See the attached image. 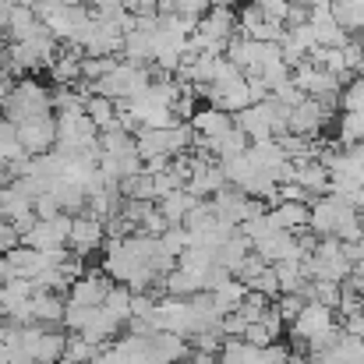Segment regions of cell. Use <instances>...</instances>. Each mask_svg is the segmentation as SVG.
I'll return each mask as SVG.
<instances>
[{
  "label": "cell",
  "mask_w": 364,
  "mask_h": 364,
  "mask_svg": "<svg viewBox=\"0 0 364 364\" xmlns=\"http://www.w3.org/2000/svg\"><path fill=\"white\" fill-rule=\"evenodd\" d=\"M333 103H340V100H333V96H308L301 107L290 110V131L318 138L322 127L333 121Z\"/></svg>",
  "instance_id": "cell-1"
},
{
  "label": "cell",
  "mask_w": 364,
  "mask_h": 364,
  "mask_svg": "<svg viewBox=\"0 0 364 364\" xmlns=\"http://www.w3.org/2000/svg\"><path fill=\"white\" fill-rule=\"evenodd\" d=\"M18 141L28 156H43L57 145V117L53 114H39L18 124Z\"/></svg>",
  "instance_id": "cell-2"
},
{
  "label": "cell",
  "mask_w": 364,
  "mask_h": 364,
  "mask_svg": "<svg viewBox=\"0 0 364 364\" xmlns=\"http://www.w3.org/2000/svg\"><path fill=\"white\" fill-rule=\"evenodd\" d=\"M290 78H294L297 89H304L308 96H333V100H340V92H343V85H347L343 78H336L333 71H326V68H318V64H311V60L297 64Z\"/></svg>",
  "instance_id": "cell-3"
},
{
  "label": "cell",
  "mask_w": 364,
  "mask_h": 364,
  "mask_svg": "<svg viewBox=\"0 0 364 364\" xmlns=\"http://www.w3.org/2000/svg\"><path fill=\"white\" fill-rule=\"evenodd\" d=\"M114 276L103 269V272H85V276H78L75 283H71V290H68V301L71 304H85V308H100L103 301H107V294L114 290Z\"/></svg>",
  "instance_id": "cell-4"
},
{
  "label": "cell",
  "mask_w": 364,
  "mask_h": 364,
  "mask_svg": "<svg viewBox=\"0 0 364 364\" xmlns=\"http://www.w3.org/2000/svg\"><path fill=\"white\" fill-rule=\"evenodd\" d=\"M103 244H107V223L96 213H89V209L78 213L75 216V227H71V251L82 255V258H89V251H96Z\"/></svg>",
  "instance_id": "cell-5"
},
{
  "label": "cell",
  "mask_w": 364,
  "mask_h": 364,
  "mask_svg": "<svg viewBox=\"0 0 364 364\" xmlns=\"http://www.w3.org/2000/svg\"><path fill=\"white\" fill-rule=\"evenodd\" d=\"M247 159L255 163V170L272 173L276 181H279L283 166L290 163V156H287V149H283V141H279V138H262V141H251V145H247Z\"/></svg>",
  "instance_id": "cell-6"
},
{
  "label": "cell",
  "mask_w": 364,
  "mask_h": 364,
  "mask_svg": "<svg viewBox=\"0 0 364 364\" xmlns=\"http://www.w3.org/2000/svg\"><path fill=\"white\" fill-rule=\"evenodd\" d=\"M64 311H68V294H53V290H36L32 294V318L39 326H64Z\"/></svg>",
  "instance_id": "cell-7"
},
{
  "label": "cell",
  "mask_w": 364,
  "mask_h": 364,
  "mask_svg": "<svg viewBox=\"0 0 364 364\" xmlns=\"http://www.w3.org/2000/svg\"><path fill=\"white\" fill-rule=\"evenodd\" d=\"M269 216L279 230H297L301 234V230L311 227V202H276L269 209Z\"/></svg>",
  "instance_id": "cell-8"
},
{
  "label": "cell",
  "mask_w": 364,
  "mask_h": 364,
  "mask_svg": "<svg viewBox=\"0 0 364 364\" xmlns=\"http://www.w3.org/2000/svg\"><path fill=\"white\" fill-rule=\"evenodd\" d=\"M191 127H195L198 138H220V134H227V131L234 127V114L209 103V107H202V110L191 117Z\"/></svg>",
  "instance_id": "cell-9"
},
{
  "label": "cell",
  "mask_w": 364,
  "mask_h": 364,
  "mask_svg": "<svg viewBox=\"0 0 364 364\" xmlns=\"http://www.w3.org/2000/svg\"><path fill=\"white\" fill-rule=\"evenodd\" d=\"M195 202H198V198H195L188 188H177V191L163 195L156 205H159V213L166 216V223H170V227H177V223H184V216L195 209Z\"/></svg>",
  "instance_id": "cell-10"
},
{
  "label": "cell",
  "mask_w": 364,
  "mask_h": 364,
  "mask_svg": "<svg viewBox=\"0 0 364 364\" xmlns=\"http://www.w3.org/2000/svg\"><path fill=\"white\" fill-rule=\"evenodd\" d=\"M64 347H68V333H53V326H46V333L32 347V358L36 364H57L64 358Z\"/></svg>",
  "instance_id": "cell-11"
},
{
  "label": "cell",
  "mask_w": 364,
  "mask_h": 364,
  "mask_svg": "<svg viewBox=\"0 0 364 364\" xmlns=\"http://www.w3.org/2000/svg\"><path fill=\"white\" fill-rule=\"evenodd\" d=\"M121 195L124 198H138V202H156V198H159V195H156V177H152V173H145V170H138V173L124 177L121 181Z\"/></svg>",
  "instance_id": "cell-12"
},
{
  "label": "cell",
  "mask_w": 364,
  "mask_h": 364,
  "mask_svg": "<svg viewBox=\"0 0 364 364\" xmlns=\"http://www.w3.org/2000/svg\"><path fill=\"white\" fill-rule=\"evenodd\" d=\"M85 114H89V117H92V124H96V127L103 131V127L117 124V100L92 92V96H89V103H85Z\"/></svg>",
  "instance_id": "cell-13"
},
{
  "label": "cell",
  "mask_w": 364,
  "mask_h": 364,
  "mask_svg": "<svg viewBox=\"0 0 364 364\" xmlns=\"http://www.w3.org/2000/svg\"><path fill=\"white\" fill-rule=\"evenodd\" d=\"M50 78H53V85H78L82 82V60L57 53V60L50 64Z\"/></svg>",
  "instance_id": "cell-14"
},
{
  "label": "cell",
  "mask_w": 364,
  "mask_h": 364,
  "mask_svg": "<svg viewBox=\"0 0 364 364\" xmlns=\"http://www.w3.org/2000/svg\"><path fill=\"white\" fill-rule=\"evenodd\" d=\"M131 297H134V290H131L127 283H114V290L107 294L103 308H107L110 315H117L124 326H127V322H131Z\"/></svg>",
  "instance_id": "cell-15"
},
{
  "label": "cell",
  "mask_w": 364,
  "mask_h": 364,
  "mask_svg": "<svg viewBox=\"0 0 364 364\" xmlns=\"http://www.w3.org/2000/svg\"><path fill=\"white\" fill-rule=\"evenodd\" d=\"M103 347H96V343H89L82 333H68V347H64V358H71V361L78 364H89L96 354H100Z\"/></svg>",
  "instance_id": "cell-16"
},
{
  "label": "cell",
  "mask_w": 364,
  "mask_h": 364,
  "mask_svg": "<svg viewBox=\"0 0 364 364\" xmlns=\"http://www.w3.org/2000/svg\"><path fill=\"white\" fill-rule=\"evenodd\" d=\"M117 60L121 57H85L82 60V82H100V78H107L114 68H117Z\"/></svg>",
  "instance_id": "cell-17"
},
{
  "label": "cell",
  "mask_w": 364,
  "mask_h": 364,
  "mask_svg": "<svg viewBox=\"0 0 364 364\" xmlns=\"http://www.w3.org/2000/svg\"><path fill=\"white\" fill-rule=\"evenodd\" d=\"M340 110H343V114H347V110H364V75L350 78V82L343 85V92H340Z\"/></svg>",
  "instance_id": "cell-18"
},
{
  "label": "cell",
  "mask_w": 364,
  "mask_h": 364,
  "mask_svg": "<svg viewBox=\"0 0 364 364\" xmlns=\"http://www.w3.org/2000/svg\"><path fill=\"white\" fill-rule=\"evenodd\" d=\"M272 304H276V311L283 315V322L290 326V322H294V318L301 315V308L308 304V297H304V294H279V297H276Z\"/></svg>",
  "instance_id": "cell-19"
},
{
  "label": "cell",
  "mask_w": 364,
  "mask_h": 364,
  "mask_svg": "<svg viewBox=\"0 0 364 364\" xmlns=\"http://www.w3.org/2000/svg\"><path fill=\"white\" fill-rule=\"evenodd\" d=\"M92 315H96V308H85V304H71V301H68V311H64V329L82 333V329L92 322Z\"/></svg>",
  "instance_id": "cell-20"
},
{
  "label": "cell",
  "mask_w": 364,
  "mask_h": 364,
  "mask_svg": "<svg viewBox=\"0 0 364 364\" xmlns=\"http://www.w3.org/2000/svg\"><path fill=\"white\" fill-rule=\"evenodd\" d=\"M32 209H36V216H39V220H53L57 213H64L53 191H43V195H39V198L32 202Z\"/></svg>",
  "instance_id": "cell-21"
},
{
  "label": "cell",
  "mask_w": 364,
  "mask_h": 364,
  "mask_svg": "<svg viewBox=\"0 0 364 364\" xmlns=\"http://www.w3.org/2000/svg\"><path fill=\"white\" fill-rule=\"evenodd\" d=\"M241 340H247V343H255V347H269V343H276V336H272V329L265 326V322H251L247 329H244Z\"/></svg>",
  "instance_id": "cell-22"
},
{
  "label": "cell",
  "mask_w": 364,
  "mask_h": 364,
  "mask_svg": "<svg viewBox=\"0 0 364 364\" xmlns=\"http://www.w3.org/2000/svg\"><path fill=\"white\" fill-rule=\"evenodd\" d=\"M287 361H290V347H283L279 340L262 347V364H287Z\"/></svg>",
  "instance_id": "cell-23"
},
{
  "label": "cell",
  "mask_w": 364,
  "mask_h": 364,
  "mask_svg": "<svg viewBox=\"0 0 364 364\" xmlns=\"http://www.w3.org/2000/svg\"><path fill=\"white\" fill-rule=\"evenodd\" d=\"M213 4L209 0H177V14H188V18H202Z\"/></svg>",
  "instance_id": "cell-24"
},
{
  "label": "cell",
  "mask_w": 364,
  "mask_h": 364,
  "mask_svg": "<svg viewBox=\"0 0 364 364\" xmlns=\"http://www.w3.org/2000/svg\"><path fill=\"white\" fill-rule=\"evenodd\" d=\"M287 364H311V361H308V354H301V350H297V354H290V361Z\"/></svg>",
  "instance_id": "cell-25"
},
{
  "label": "cell",
  "mask_w": 364,
  "mask_h": 364,
  "mask_svg": "<svg viewBox=\"0 0 364 364\" xmlns=\"http://www.w3.org/2000/svg\"><path fill=\"white\" fill-rule=\"evenodd\" d=\"M213 7H234V0H209Z\"/></svg>",
  "instance_id": "cell-26"
},
{
  "label": "cell",
  "mask_w": 364,
  "mask_h": 364,
  "mask_svg": "<svg viewBox=\"0 0 364 364\" xmlns=\"http://www.w3.org/2000/svg\"><path fill=\"white\" fill-rule=\"evenodd\" d=\"M7 329V315H4V308H0V333Z\"/></svg>",
  "instance_id": "cell-27"
},
{
  "label": "cell",
  "mask_w": 364,
  "mask_h": 364,
  "mask_svg": "<svg viewBox=\"0 0 364 364\" xmlns=\"http://www.w3.org/2000/svg\"><path fill=\"white\" fill-rule=\"evenodd\" d=\"M57 364H78V361H71V358H60V361H57Z\"/></svg>",
  "instance_id": "cell-28"
},
{
  "label": "cell",
  "mask_w": 364,
  "mask_h": 364,
  "mask_svg": "<svg viewBox=\"0 0 364 364\" xmlns=\"http://www.w3.org/2000/svg\"><path fill=\"white\" fill-rule=\"evenodd\" d=\"M358 75H364V57H361V68H358Z\"/></svg>",
  "instance_id": "cell-29"
}]
</instances>
